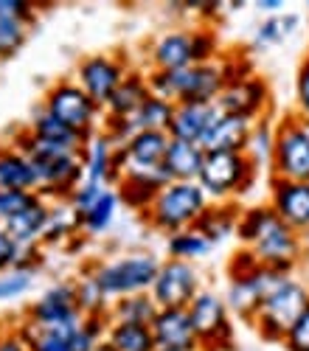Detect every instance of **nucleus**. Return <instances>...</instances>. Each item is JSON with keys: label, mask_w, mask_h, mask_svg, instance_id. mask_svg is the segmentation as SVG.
<instances>
[{"label": "nucleus", "mask_w": 309, "mask_h": 351, "mask_svg": "<svg viewBox=\"0 0 309 351\" xmlns=\"http://www.w3.org/2000/svg\"><path fill=\"white\" fill-rule=\"evenodd\" d=\"M236 239L245 250L259 258V265L281 276H293V270L304 258V237L295 233L284 219H278V214L270 206L242 208Z\"/></svg>", "instance_id": "1"}, {"label": "nucleus", "mask_w": 309, "mask_h": 351, "mask_svg": "<svg viewBox=\"0 0 309 351\" xmlns=\"http://www.w3.org/2000/svg\"><path fill=\"white\" fill-rule=\"evenodd\" d=\"M147 60L149 71H183L191 65H206L219 60V37L208 23L194 28H169L149 43Z\"/></svg>", "instance_id": "2"}, {"label": "nucleus", "mask_w": 309, "mask_h": 351, "mask_svg": "<svg viewBox=\"0 0 309 351\" xmlns=\"http://www.w3.org/2000/svg\"><path fill=\"white\" fill-rule=\"evenodd\" d=\"M149 90L172 104H217L219 93L228 84L225 60L191 65L183 71H147Z\"/></svg>", "instance_id": "3"}, {"label": "nucleus", "mask_w": 309, "mask_h": 351, "mask_svg": "<svg viewBox=\"0 0 309 351\" xmlns=\"http://www.w3.org/2000/svg\"><path fill=\"white\" fill-rule=\"evenodd\" d=\"M160 265L163 258L155 250H127L116 258L93 261L84 270L96 278V284L110 301H119L127 295H138V292H149Z\"/></svg>", "instance_id": "4"}, {"label": "nucleus", "mask_w": 309, "mask_h": 351, "mask_svg": "<svg viewBox=\"0 0 309 351\" xmlns=\"http://www.w3.org/2000/svg\"><path fill=\"white\" fill-rule=\"evenodd\" d=\"M284 278L281 273L259 265V258L250 250H239L228 261V287H225V304H228L231 315L242 320H253V315L259 312L262 301L267 298V292Z\"/></svg>", "instance_id": "5"}, {"label": "nucleus", "mask_w": 309, "mask_h": 351, "mask_svg": "<svg viewBox=\"0 0 309 351\" xmlns=\"http://www.w3.org/2000/svg\"><path fill=\"white\" fill-rule=\"evenodd\" d=\"M208 206L211 199L200 183H169L160 189V194L147 208V214L140 217L147 219L152 230L163 233V237H172V233L197 228V222L208 211Z\"/></svg>", "instance_id": "6"}, {"label": "nucleus", "mask_w": 309, "mask_h": 351, "mask_svg": "<svg viewBox=\"0 0 309 351\" xmlns=\"http://www.w3.org/2000/svg\"><path fill=\"white\" fill-rule=\"evenodd\" d=\"M306 306H309V287L295 276H284L267 292V298L262 301L250 324L264 343H284L287 332L293 329V324Z\"/></svg>", "instance_id": "7"}, {"label": "nucleus", "mask_w": 309, "mask_h": 351, "mask_svg": "<svg viewBox=\"0 0 309 351\" xmlns=\"http://www.w3.org/2000/svg\"><path fill=\"white\" fill-rule=\"evenodd\" d=\"M40 104L45 112H51L56 121H62L68 130H73L84 141H90L96 132H101L104 110L82 90L73 76L56 79L53 84H48Z\"/></svg>", "instance_id": "8"}, {"label": "nucleus", "mask_w": 309, "mask_h": 351, "mask_svg": "<svg viewBox=\"0 0 309 351\" xmlns=\"http://www.w3.org/2000/svg\"><path fill=\"white\" fill-rule=\"evenodd\" d=\"M259 178V166L245 152H206V163L200 171L203 191L211 202H231L247 194Z\"/></svg>", "instance_id": "9"}, {"label": "nucleus", "mask_w": 309, "mask_h": 351, "mask_svg": "<svg viewBox=\"0 0 309 351\" xmlns=\"http://www.w3.org/2000/svg\"><path fill=\"white\" fill-rule=\"evenodd\" d=\"M270 174L275 180L309 183V130L295 112L275 124V149L270 160Z\"/></svg>", "instance_id": "10"}, {"label": "nucleus", "mask_w": 309, "mask_h": 351, "mask_svg": "<svg viewBox=\"0 0 309 351\" xmlns=\"http://www.w3.org/2000/svg\"><path fill=\"white\" fill-rule=\"evenodd\" d=\"M191 324L200 340V351H234V315L225 304V295L203 289L188 306Z\"/></svg>", "instance_id": "11"}, {"label": "nucleus", "mask_w": 309, "mask_h": 351, "mask_svg": "<svg viewBox=\"0 0 309 351\" xmlns=\"http://www.w3.org/2000/svg\"><path fill=\"white\" fill-rule=\"evenodd\" d=\"M129 71L132 68L121 53H88L76 62L73 79H76V84L82 87V90L104 110Z\"/></svg>", "instance_id": "12"}, {"label": "nucleus", "mask_w": 309, "mask_h": 351, "mask_svg": "<svg viewBox=\"0 0 309 351\" xmlns=\"http://www.w3.org/2000/svg\"><path fill=\"white\" fill-rule=\"evenodd\" d=\"M23 320L34 326H62V329H76L84 315L76 304V281H56L48 289H42L40 295L25 304Z\"/></svg>", "instance_id": "13"}, {"label": "nucleus", "mask_w": 309, "mask_h": 351, "mask_svg": "<svg viewBox=\"0 0 309 351\" xmlns=\"http://www.w3.org/2000/svg\"><path fill=\"white\" fill-rule=\"evenodd\" d=\"M203 276L191 261H177V258H163L158 270V278L149 289V295L160 309H188L191 301L200 295Z\"/></svg>", "instance_id": "14"}, {"label": "nucleus", "mask_w": 309, "mask_h": 351, "mask_svg": "<svg viewBox=\"0 0 309 351\" xmlns=\"http://www.w3.org/2000/svg\"><path fill=\"white\" fill-rule=\"evenodd\" d=\"M270 84L264 76L259 73H247L242 79H234L225 84V90L217 99L219 112H228V115H239V119L247 121H262L267 119V110H270Z\"/></svg>", "instance_id": "15"}, {"label": "nucleus", "mask_w": 309, "mask_h": 351, "mask_svg": "<svg viewBox=\"0 0 309 351\" xmlns=\"http://www.w3.org/2000/svg\"><path fill=\"white\" fill-rule=\"evenodd\" d=\"M34 163V160H32ZM37 180H40V194L48 202H68L76 186L84 180V160L82 152L71 155H56L48 160H37Z\"/></svg>", "instance_id": "16"}, {"label": "nucleus", "mask_w": 309, "mask_h": 351, "mask_svg": "<svg viewBox=\"0 0 309 351\" xmlns=\"http://www.w3.org/2000/svg\"><path fill=\"white\" fill-rule=\"evenodd\" d=\"M169 143H172L169 132H135L127 143L119 146V178L160 171Z\"/></svg>", "instance_id": "17"}, {"label": "nucleus", "mask_w": 309, "mask_h": 351, "mask_svg": "<svg viewBox=\"0 0 309 351\" xmlns=\"http://www.w3.org/2000/svg\"><path fill=\"white\" fill-rule=\"evenodd\" d=\"M267 206L284 219L295 233H309V183L275 180L270 178V199Z\"/></svg>", "instance_id": "18"}, {"label": "nucleus", "mask_w": 309, "mask_h": 351, "mask_svg": "<svg viewBox=\"0 0 309 351\" xmlns=\"http://www.w3.org/2000/svg\"><path fill=\"white\" fill-rule=\"evenodd\" d=\"M82 160H84V180L96 183V186L116 189V183H119V146L104 132H96L88 143H84Z\"/></svg>", "instance_id": "19"}, {"label": "nucleus", "mask_w": 309, "mask_h": 351, "mask_svg": "<svg viewBox=\"0 0 309 351\" xmlns=\"http://www.w3.org/2000/svg\"><path fill=\"white\" fill-rule=\"evenodd\" d=\"M152 335L158 348H177V351H200L194 324L188 309H160L152 320Z\"/></svg>", "instance_id": "20"}, {"label": "nucleus", "mask_w": 309, "mask_h": 351, "mask_svg": "<svg viewBox=\"0 0 309 351\" xmlns=\"http://www.w3.org/2000/svg\"><path fill=\"white\" fill-rule=\"evenodd\" d=\"M253 124L256 121L219 112L214 119V124L208 127L206 138L200 141V146L206 152H245V146L250 141V132H253Z\"/></svg>", "instance_id": "21"}, {"label": "nucleus", "mask_w": 309, "mask_h": 351, "mask_svg": "<svg viewBox=\"0 0 309 351\" xmlns=\"http://www.w3.org/2000/svg\"><path fill=\"white\" fill-rule=\"evenodd\" d=\"M217 115H219L217 104H175L172 124H169V138L200 143Z\"/></svg>", "instance_id": "22"}, {"label": "nucleus", "mask_w": 309, "mask_h": 351, "mask_svg": "<svg viewBox=\"0 0 309 351\" xmlns=\"http://www.w3.org/2000/svg\"><path fill=\"white\" fill-rule=\"evenodd\" d=\"M0 191H37L40 180L32 158H25L9 141L0 143Z\"/></svg>", "instance_id": "23"}, {"label": "nucleus", "mask_w": 309, "mask_h": 351, "mask_svg": "<svg viewBox=\"0 0 309 351\" xmlns=\"http://www.w3.org/2000/svg\"><path fill=\"white\" fill-rule=\"evenodd\" d=\"M163 186H169V178L160 169L155 174H121L116 183V191H119L121 206H127L129 211H138V214H147V208L155 202V197L160 194Z\"/></svg>", "instance_id": "24"}, {"label": "nucleus", "mask_w": 309, "mask_h": 351, "mask_svg": "<svg viewBox=\"0 0 309 351\" xmlns=\"http://www.w3.org/2000/svg\"><path fill=\"white\" fill-rule=\"evenodd\" d=\"M206 163V149L200 143L188 141H172L163 158V171L169 183H197Z\"/></svg>", "instance_id": "25"}, {"label": "nucleus", "mask_w": 309, "mask_h": 351, "mask_svg": "<svg viewBox=\"0 0 309 351\" xmlns=\"http://www.w3.org/2000/svg\"><path fill=\"white\" fill-rule=\"evenodd\" d=\"M51 208L53 202H48L45 197H40L34 206H28L20 217H14L6 228L9 237L20 245V247H34V245H42V237H45V228H48V219H51Z\"/></svg>", "instance_id": "26"}, {"label": "nucleus", "mask_w": 309, "mask_h": 351, "mask_svg": "<svg viewBox=\"0 0 309 351\" xmlns=\"http://www.w3.org/2000/svg\"><path fill=\"white\" fill-rule=\"evenodd\" d=\"M152 96L149 90V82H147V73H140V71H129L127 79L121 82V87L116 93H112V99L107 101L104 107V115L107 119H129V115L144 104L147 99Z\"/></svg>", "instance_id": "27"}, {"label": "nucleus", "mask_w": 309, "mask_h": 351, "mask_svg": "<svg viewBox=\"0 0 309 351\" xmlns=\"http://www.w3.org/2000/svg\"><path fill=\"white\" fill-rule=\"evenodd\" d=\"M121 208V199H119V191L116 189H107L90 208H84L82 214H76V225H79V233L88 239H96L101 233H107L116 222V214Z\"/></svg>", "instance_id": "28"}, {"label": "nucleus", "mask_w": 309, "mask_h": 351, "mask_svg": "<svg viewBox=\"0 0 309 351\" xmlns=\"http://www.w3.org/2000/svg\"><path fill=\"white\" fill-rule=\"evenodd\" d=\"M239 208L231 206V202H211L208 211L200 217L197 222V230L203 233V237L217 247L222 245L225 239L236 237V225H239Z\"/></svg>", "instance_id": "29"}, {"label": "nucleus", "mask_w": 309, "mask_h": 351, "mask_svg": "<svg viewBox=\"0 0 309 351\" xmlns=\"http://www.w3.org/2000/svg\"><path fill=\"white\" fill-rule=\"evenodd\" d=\"M82 326V324H79ZM76 326V329H79ZM14 329L20 332V337L25 340L28 351H73L71 348V337L76 335V329H62V326H34L28 320H17Z\"/></svg>", "instance_id": "30"}, {"label": "nucleus", "mask_w": 309, "mask_h": 351, "mask_svg": "<svg viewBox=\"0 0 309 351\" xmlns=\"http://www.w3.org/2000/svg\"><path fill=\"white\" fill-rule=\"evenodd\" d=\"M160 306L155 304V298L149 292H138V295H127V298H119L112 301L110 306V320L116 324H144V326H152V320L158 317Z\"/></svg>", "instance_id": "31"}, {"label": "nucleus", "mask_w": 309, "mask_h": 351, "mask_svg": "<svg viewBox=\"0 0 309 351\" xmlns=\"http://www.w3.org/2000/svg\"><path fill=\"white\" fill-rule=\"evenodd\" d=\"M28 130H32L37 138H42V141H51V143H62V146H71V149H76V152H84V141L82 135H76L73 130H68L62 121H56L51 112H45L42 110V104L32 112V119H28V124H25Z\"/></svg>", "instance_id": "32"}, {"label": "nucleus", "mask_w": 309, "mask_h": 351, "mask_svg": "<svg viewBox=\"0 0 309 351\" xmlns=\"http://www.w3.org/2000/svg\"><path fill=\"white\" fill-rule=\"evenodd\" d=\"M107 343L116 351H158L152 326L144 324H116V320H110Z\"/></svg>", "instance_id": "33"}, {"label": "nucleus", "mask_w": 309, "mask_h": 351, "mask_svg": "<svg viewBox=\"0 0 309 351\" xmlns=\"http://www.w3.org/2000/svg\"><path fill=\"white\" fill-rule=\"evenodd\" d=\"M211 250H214V245L197 228H188V230L166 237V258H177V261H191V265H197V261L206 258Z\"/></svg>", "instance_id": "34"}, {"label": "nucleus", "mask_w": 309, "mask_h": 351, "mask_svg": "<svg viewBox=\"0 0 309 351\" xmlns=\"http://www.w3.org/2000/svg\"><path fill=\"white\" fill-rule=\"evenodd\" d=\"M298 23L301 17L293 14V12H281V14H273V17H264L256 32H253V48H273V45H281L284 40H290L295 32H298Z\"/></svg>", "instance_id": "35"}, {"label": "nucleus", "mask_w": 309, "mask_h": 351, "mask_svg": "<svg viewBox=\"0 0 309 351\" xmlns=\"http://www.w3.org/2000/svg\"><path fill=\"white\" fill-rule=\"evenodd\" d=\"M76 281V304H79V309H82V315L84 317H107L110 315V306H112V301L101 292V287L96 284V278L84 270L79 278H73Z\"/></svg>", "instance_id": "36"}, {"label": "nucleus", "mask_w": 309, "mask_h": 351, "mask_svg": "<svg viewBox=\"0 0 309 351\" xmlns=\"http://www.w3.org/2000/svg\"><path fill=\"white\" fill-rule=\"evenodd\" d=\"M79 233V225H76V214L68 202H53L51 208V219H48V228H45V237H42V247L45 245H65L71 242Z\"/></svg>", "instance_id": "37"}, {"label": "nucleus", "mask_w": 309, "mask_h": 351, "mask_svg": "<svg viewBox=\"0 0 309 351\" xmlns=\"http://www.w3.org/2000/svg\"><path fill=\"white\" fill-rule=\"evenodd\" d=\"M273 149H275V124L270 119H262V121L253 124L250 141L245 146V155L262 169V166H270Z\"/></svg>", "instance_id": "38"}, {"label": "nucleus", "mask_w": 309, "mask_h": 351, "mask_svg": "<svg viewBox=\"0 0 309 351\" xmlns=\"http://www.w3.org/2000/svg\"><path fill=\"white\" fill-rule=\"evenodd\" d=\"M28 37H32V25L23 20H12V17H0V60H12L17 56Z\"/></svg>", "instance_id": "39"}, {"label": "nucleus", "mask_w": 309, "mask_h": 351, "mask_svg": "<svg viewBox=\"0 0 309 351\" xmlns=\"http://www.w3.org/2000/svg\"><path fill=\"white\" fill-rule=\"evenodd\" d=\"M107 326H110V317H84L82 326L76 329V335L71 337V348L73 351H93L101 340H107Z\"/></svg>", "instance_id": "40"}, {"label": "nucleus", "mask_w": 309, "mask_h": 351, "mask_svg": "<svg viewBox=\"0 0 309 351\" xmlns=\"http://www.w3.org/2000/svg\"><path fill=\"white\" fill-rule=\"evenodd\" d=\"M34 278H37L34 270H23V267H14V270L3 273L0 276V304L17 301V298L28 295L32 287H34Z\"/></svg>", "instance_id": "41"}, {"label": "nucleus", "mask_w": 309, "mask_h": 351, "mask_svg": "<svg viewBox=\"0 0 309 351\" xmlns=\"http://www.w3.org/2000/svg\"><path fill=\"white\" fill-rule=\"evenodd\" d=\"M42 194L37 191H0V228L20 217L28 206H34Z\"/></svg>", "instance_id": "42"}, {"label": "nucleus", "mask_w": 309, "mask_h": 351, "mask_svg": "<svg viewBox=\"0 0 309 351\" xmlns=\"http://www.w3.org/2000/svg\"><path fill=\"white\" fill-rule=\"evenodd\" d=\"M281 346H284V351H309V306L301 312Z\"/></svg>", "instance_id": "43"}, {"label": "nucleus", "mask_w": 309, "mask_h": 351, "mask_svg": "<svg viewBox=\"0 0 309 351\" xmlns=\"http://www.w3.org/2000/svg\"><path fill=\"white\" fill-rule=\"evenodd\" d=\"M107 191V186H96V183H88V180H82L79 186H76V191L71 194V199H68V206L73 208V214H82L84 208H90L93 202L101 197Z\"/></svg>", "instance_id": "44"}, {"label": "nucleus", "mask_w": 309, "mask_h": 351, "mask_svg": "<svg viewBox=\"0 0 309 351\" xmlns=\"http://www.w3.org/2000/svg\"><path fill=\"white\" fill-rule=\"evenodd\" d=\"M23 258V247L9 237L6 228H0V276L14 270Z\"/></svg>", "instance_id": "45"}, {"label": "nucleus", "mask_w": 309, "mask_h": 351, "mask_svg": "<svg viewBox=\"0 0 309 351\" xmlns=\"http://www.w3.org/2000/svg\"><path fill=\"white\" fill-rule=\"evenodd\" d=\"M0 17H12V20H23L28 25H34L37 3H28V0H0Z\"/></svg>", "instance_id": "46"}, {"label": "nucleus", "mask_w": 309, "mask_h": 351, "mask_svg": "<svg viewBox=\"0 0 309 351\" xmlns=\"http://www.w3.org/2000/svg\"><path fill=\"white\" fill-rule=\"evenodd\" d=\"M295 115L301 121H309V65L304 62L295 76Z\"/></svg>", "instance_id": "47"}, {"label": "nucleus", "mask_w": 309, "mask_h": 351, "mask_svg": "<svg viewBox=\"0 0 309 351\" xmlns=\"http://www.w3.org/2000/svg\"><path fill=\"white\" fill-rule=\"evenodd\" d=\"M0 351H28V346L20 337V332L9 326V329H0Z\"/></svg>", "instance_id": "48"}, {"label": "nucleus", "mask_w": 309, "mask_h": 351, "mask_svg": "<svg viewBox=\"0 0 309 351\" xmlns=\"http://www.w3.org/2000/svg\"><path fill=\"white\" fill-rule=\"evenodd\" d=\"M256 9L264 12L267 17H273V14L284 12V0H256Z\"/></svg>", "instance_id": "49"}, {"label": "nucleus", "mask_w": 309, "mask_h": 351, "mask_svg": "<svg viewBox=\"0 0 309 351\" xmlns=\"http://www.w3.org/2000/svg\"><path fill=\"white\" fill-rule=\"evenodd\" d=\"M93 351H116V348H112V346H110L107 340H101V343H99V346H96Z\"/></svg>", "instance_id": "50"}, {"label": "nucleus", "mask_w": 309, "mask_h": 351, "mask_svg": "<svg viewBox=\"0 0 309 351\" xmlns=\"http://www.w3.org/2000/svg\"><path fill=\"white\" fill-rule=\"evenodd\" d=\"M158 351H177V348H158Z\"/></svg>", "instance_id": "51"}, {"label": "nucleus", "mask_w": 309, "mask_h": 351, "mask_svg": "<svg viewBox=\"0 0 309 351\" xmlns=\"http://www.w3.org/2000/svg\"><path fill=\"white\" fill-rule=\"evenodd\" d=\"M304 62H306V65H309V53H306V60H304Z\"/></svg>", "instance_id": "52"}, {"label": "nucleus", "mask_w": 309, "mask_h": 351, "mask_svg": "<svg viewBox=\"0 0 309 351\" xmlns=\"http://www.w3.org/2000/svg\"><path fill=\"white\" fill-rule=\"evenodd\" d=\"M306 130H309V121H306Z\"/></svg>", "instance_id": "53"}]
</instances>
